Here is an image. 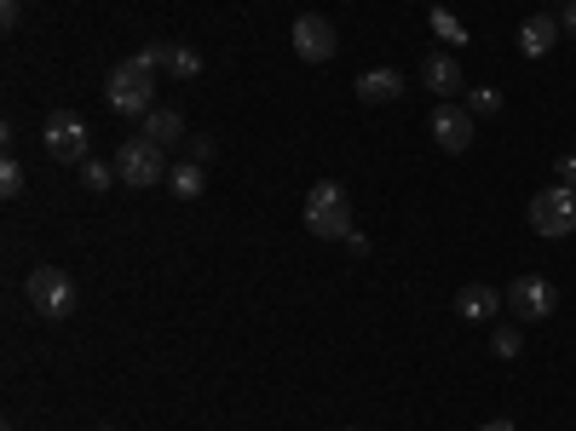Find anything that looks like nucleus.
<instances>
[{
	"mask_svg": "<svg viewBox=\"0 0 576 431\" xmlns=\"http://www.w3.org/2000/svg\"><path fill=\"white\" fill-rule=\"evenodd\" d=\"M162 69L173 81H196V75H203V53H196V46H180V41H162Z\"/></svg>",
	"mask_w": 576,
	"mask_h": 431,
	"instance_id": "ddd939ff",
	"label": "nucleus"
},
{
	"mask_svg": "<svg viewBox=\"0 0 576 431\" xmlns=\"http://www.w3.org/2000/svg\"><path fill=\"white\" fill-rule=\"evenodd\" d=\"M335 208H346V190H340L335 179H317V185L306 190V213H335Z\"/></svg>",
	"mask_w": 576,
	"mask_h": 431,
	"instance_id": "a211bd4d",
	"label": "nucleus"
},
{
	"mask_svg": "<svg viewBox=\"0 0 576 431\" xmlns=\"http://www.w3.org/2000/svg\"><path fill=\"white\" fill-rule=\"evenodd\" d=\"M472 126H479V115H472L467 104H456V98H444V104L433 110V144L444 150V156H461V150L472 144Z\"/></svg>",
	"mask_w": 576,
	"mask_h": 431,
	"instance_id": "6e6552de",
	"label": "nucleus"
},
{
	"mask_svg": "<svg viewBox=\"0 0 576 431\" xmlns=\"http://www.w3.org/2000/svg\"><path fill=\"white\" fill-rule=\"evenodd\" d=\"M41 144H46V156H53V162H87L93 133H87V121L75 110H53L46 126H41Z\"/></svg>",
	"mask_w": 576,
	"mask_h": 431,
	"instance_id": "20e7f679",
	"label": "nucleus"
},
{
	"mask_svg": "<svg viewBox=\"0 0 576 431\" xmlns=\"http://www.w3.org/2000/svg\"><path fill=\"white\" fill-rule=\"evenodd\" d=\"M554 173H559V185H565V190H576V156H559Z\"/></svg>",
	"mask_w": 576,
	"mask_h": 431,
	"instance_id": "b1692460",
	"label": "nucleus"
},
{
	"mask_svg": "<svg viewBox=\"0 0 576 431\" xmlns=\"http://www.w3.org/2000/svg\"><path fill=\"white\" fill-rule=\"evenodd\" d=\"M559 7H570V0H559Z\"/></svg>",
	"mask_w": 576,
	"mask_h": 431,
	"instance_id": "cd10ccee",
	"label": "nucleus"
},
{
	"mask_svg": "<svg viewBox=\"0 0 576 431\" xmlns=\"http://www.w3.org/2000/svg\"><path fill=\"white\" fill-rule=\"evenodd\" d=\"M559 30H565V35H576V0H570V7H565V18H559Z\"/></svg>",
	"mask_w": 576,
	"mask_h": 431,
	"instance_id": "393cba45",
	"label": "nucleus"
},
{
	"mask_svg": "<svg viewBox=\"0 0 576 431\" xmlns=\"http://www.w3.org/2000/svg\"><path fill=\"white\" fill-rule=\"evenodd\" d=\"M116 179L128 185V190L162 185V179H167V150L150 144L144 133H139V139H121V150H116Z\"/></svg>",
	"mask_w": 576,
	"mask_h": 431,
	"instance_id": "7ed1b4c3",
	"label": "nucleus"
},
{
	"mask_svg": "<svg viewBox=\"0 0 576 431\" xmlns=\"http://www.w3.org/2000/svg\"><path fill=\"white\" fill-rule=\"evenodd\" d=\"M340 53V35L323 12H300L294 18V58L300 64H329Z\"/></svg>",
	"mask_w": 576,
	"mask_h": 431,
	"instance_id": "0eeeda50",
	"label": "nucleus"
},
{
	"mask_svg": "<svg viewBox=\"0 0 576 431\" xmlns=\"http://www.w3.org/2000/svg\"><path fill=\"white\" fill-rule=\"evenodd\" d=\"M496 311H502V299H496V288H485V283H472V288L456 294V317L461 322H490Z\"/></svg>",
	"mask_w": 576,
	"mask_h": 431,
	"instance_id": "f8f14e48",
	"label": "nucleus"
},
{
	"mask_svg": "<svg viewBox=\"0 0 576 431\" xmlns=\"http://www.w3.org/2000/svg\"><path fill=\"white\" fill-rule=\"evenodd\" d=\"M398 98H404V75L398 69H363L358 75V104H398Z\"/></svg>",
	"mask_w": 576,
	"mask_h": 431,
	"instance_id": "1a4fd4ad",
	"label": "nucleus"
},
{
	"mask_svg": "<svg viewBox=\"0 0 576 431\" xmlns=\"http://www.w3.org/2000/svg\"><path fill=\"white\" fill-rule=\"evenodd\" d=\"M479 431H513V420H485Z\"/></svg>",
	"mask_w": 576,
	"mask_h": 431,
	"instance_id": "a878e982",
	"label": "nucleus"
},
{
	"mask_svg": "<svg viewBox=\"0 0 576 431\" xmlns=\"http://www.w3.org/2000/svg\"><path fill=\"white\" fill-rule=\"evenodd\" d=\"M0 23H7V30H18V23H23V0H0Z\"/></svg>",
	"mask_w": 576,
	"mask_h": 431,
	"instance_id": "5701e85b",
	"label": "nucleus"
},
{
	"mask_svg": "<svg viewBox=\"0 0 576 431\" xmlns=\"http://www.w3.org/2000/svg\"><path fill=\"white\" fill-rule=\"evenodd\" d=\"M467 110H472V115H496V110H502V92H496V87H479V92L467 98Z\"/></svg>",
	"mask_w": 576,
	"mask_h": 431,
	"instance_id": "4be33fe9",
	"label": "nucleus"
},
{
	"mask_svg": "<svg viewBox=\"0 0 576 431\" xmlns=\"http://www.w3.org/2000/svg\"><path fill=\"white\" fill-rule=\"evenodd\" d=\"M565 30H559V18H547V12H536V18H524L519 23V53L524 58H542V53H554V41H559Z\"/></svg>",
	"mask_w": 576,
	"mask_h": 431,
	"instance_id": "9d476101",
	"label": "nucleus"
},
{
	"mask_svg": "<svg viewBox=\"0 0 576 431\" xmlns=\"http://www.w3.org/2000/svg\"><path fill=\"white\" fill-rule=\"evenodd\" d=\"M306 231L323 242H346L358 224H352V208H335V213H306Z\"/></svg>",
	"mask_w": 576,
	"mask_h": 431,
	"instance_id": "2eb2a0df",
	"label": "nucleus"
},
{
	"mask_svg": "<svg viewBox=\"0 0 576 431\" xmlns=\"http://www.w3.org/2000/svg\"><path fill=\"white\" fill-rule=\"evenodd\" d=\"M421 81H427L438 98H461V87H467V75H461V64L449 58V53H433L427 64H421Z\"/></svg>",
	"mask_w": 576,
	"mask_h": 431,
	"instance_id": "9b49d317",
	"label": "nucleus"
},
{
	"mask_svg": "<svg viewBox=\"0 0 576 431\" xmlns=\"http://www.w3.org/2000/svg\"><path fill=\"white\" fill-rule=\"evenodd\" d=\"M81 185H87L93 196L110 190V185H121V179H116V162H93V156H87V162H81Z\"/></svg>",
	"mask_w": 576,
	"mask_h": 431,
	"instance_id": "aec40b11",
	"label": "nucleus"
},
{
	"mask_svg": "<svg viewBox=\"0 0 576 431\" xmlns=\"http://www.w3.org/2000/svg\"><path fill=\"white\" fill-rule=\"evenodd\" d=\"M156 69H162V46H139L128 64H116L110 81H105L110 110L128 115V121H144L156 110Z\"/></svg>",
	"mask_w": 576,
	"mask_h": 431,
	"instance_id": "f257e3e1",
	"label": "nucleus"
},
{
	"mask_svg": "<svg viewBox=\"0 0 576 431\" xmlns=\"http://www.w3.org/2000/svg\"><path fill=\"white\" fill-rule=\"evenodd\" d=\"M508 311L519 322H547L559 311V288L547 283V276H513L508 283Z\"/></svg>",
	"mask_w": 576,
	"mask_h": 431,
	"instance_id": "423d86ee",
	"label": "nucleus"
},
{
	"mask_svg": "<svg viewBox=\"0 0 576 431\" xmlns=\"http://www.w3.org/2000/svg\"><path fill=\"white\" fill-rule=\"evenodd\" d=\"M519 345H524V334L513 322H496V334H490V357H502V363H513L519 357Z\"/></svg>",
	"mask_w": 576,
	"mask_h": 431,
	"instance_id": "6ab92c4d",
	"label": "nucleus"
},
{
	"mask_svg": "<svg viewBox=\"0 0 576 431\" xmlns=\"http://www.w3.org/2000/svg\"><path fill=\"white\" fill-rule=\"evenodd\" d=\"M0 196H7V201H18L23 196V167L7 156V162H0Z\"/></svg>",
	"mask_w": 576,
	"mask_h": 431,
	"instance_id": "412c9836",
	"label": "nucleus"
},
{
	"mask_svg": "<svg viewBox=\"0 0 576 431\" xmlns=\"http://www.w3.org/2000/svg\"><path fill=\"white\" fill-rule=\"evenodd\" d=\"M167 190L180 196V201H196V196L208 190V167H203V162H185V167H173V173H167Z\"/></svg>",
	"mask_w": 576,
	"mask_h": 431,
	"instance_id": "dca6fc26",
	"label": "nucleus"
},
{
	"mask_svg": "<svg viewBox=\"0 0 576 431\" xmlns=\"http://www.w3.org/2000/svg\"><path fill=\"white\" fill-rule=\"evenodd\" d=\"M531 231L536 236H570L576 231V190L547 185L531 196Z\"/></svg>",
	"mask_w": 576,
	"mask_h": 431,
	"instance_id": "39448f33",
	"label": "nucleus"
},
{
	"mask_svg": "<svg viewBox=\"0 0 576 431\" xmlns=\"http://www.w3.org/2000/svg\"><path fill=\"white\" fill-rule=\"evenodd\" d=\"M433 35L449 46V53H456V46H467L472 35H467V23L456 18V12H444V7H433Z\"/></svg>",
	"mask_w": 576,
	"mask_h": 431,
	"instance_id": "f3484780",
	"label": "nucleus"
},
{
	"mask_svg": "<svg viewBox=\"0 0 576 431\" xmlns=\"http://www.w3.org/2000/svg\"><path fill=\"white\" fill-rule=\"evenodd\" d=\"M98 431H116V426H98Z\"/></svg>",
	"mask_w": 576,
	"mask_h": 431,
	"instance_id": "bb28decb",
	"label": "nucleus"
},
{
	"mask_svg": "<svg viewBox=\"0 0 576 431\" xmlns=\"http://www.w3.org/2000/svg\"><path fill=\"white\" fill-rule=\"evenodd\" d=\"M144 139L162 144V150L180 144V139H185V115H180V110H150V115H144Z\"/></svg>",
	"mask_w": 576,
	"mask_h": 431,
	"instance_id": "4468645a",
	"label": "nucleus"
},
{
	"mask_svg": "<svg viewBox=\"0 0 576 431\" xmlns=\"http://www.w3.org/2000/svg\"><path fill=\"white\" fill-rule=\"evenodd\" d=\"M23 294H30L35 317H46V322H58V317H69L75 306H81V288H75V276L58 270V265H35L30 276H23Z\"/></svg>",
	"mask_w": 576,
	"mask_h": 431,
	"instance_id": "f03ea898",
	"label": "nucleus"
}]
</instances>
